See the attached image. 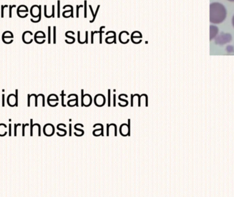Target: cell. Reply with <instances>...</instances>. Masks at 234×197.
<instances>
[{"label": "cell", "instance_id": "obj_8", "mask_svg": "<svg viewBox=\"0 0 234 197\" xmlns=\"http://www.w3.org/2000/svg\"><path fill=\"white\" fill-rule=\"evenodd\" d=\"M232 25H233V27L234 28V15H233V17H232Z\"/></svg>", "mask_w": 234, "mask_h": 197}, {"label": "cell", "instance_id": "obj_3", "mask_svg": "<svg viewBox=\"0 0 234 197\" xmlns=\"http://www.w3.org/2000/svg\"><path fill=\"white\" fill-rule=\"evenodd\" d=\"M219 29L216 27V25H210V41H212L214 38H215L216 36L219 34Z\"/></svg>", "mask_w": 234, "mask_h": 197}, {"label": "cell", "instance_id": "obj_9", "mask_svg": "<svg viewBox=\"0 0 234 197\" xmlns=\"http://www.w3.org/2000/svg\"><path fill=\"white\" fill-rule=\"evenodd\" d=\"M227 1L231 2H234V0H227Z\"/></svg>", "mask_w": 234, "mask_h": 197}, {"label": "cell", "instance_id": "obj_7", "mask_svg": "<svg viewBox=\"0 0 234 197\" xmlns=\"http://www.w3.org/2000/svg\"><path fill=\"white\" fill-rule=\"evenodd\" d=\"M49 42H50V27H49Z\"/></svg>", "mask_w": 234, "mask_h": 197}, {"label": "cell", "instance_id": "obj_4", "mask_svg": "<svg viewBox=\"0 0 234 197\" xmlns=\"http://www.w3.org/2000/svg\"><path fill=\"white\" fill-rule=\"evenodd\" d=\"M54 132V127L52 125H46L45 127V134L47 136L52 135V134Z\"/></svg>", "mask_w": 234, "mask_h": 197}, {"label": "cell", "instance_id": "obj_2", "mask_svg": "<svg viewBox=\"0 0 234 197\" xmlns=\"http://www.w3.org/2000/svg\"><path fill=\"white\" fill-rule=\"evenodd\" d=\"M232 41V36L229 34H221L218 36L215 39V42L217 45H225L227 42H229Z\"/></svg>", "mask_w": 234, "mask_h": 197}, {"label": "cell", "instance_id": "obj_5", "mask_svg": "<svg viewBox=\"0 0 234 197\" xmlns=\"http://www.w3.org/2000/svg\"><path fill=\"white\" fill-rule=\"evenodd\" d=\"M15 7H16L15 5L10 6H9V9H10V11H9V17L10 18L12 17V8H15Z\"/></svg>", "mask_w": 234, "mask_h": 197}, {"label": "cell", "instance_id": "obj_1", "mask_svg": "<svg viewBox=\"0 0 234 197\" xmlns=\"http://www.w3.org/2000/svg\"><path fill=\"white\" fill-rule=\"evenodd\" d=\"M227 10L219 2L212 3L210 6V21L213 24H220L225 20Z\"/></svg>", "mask_w": 234, "mask_h": 197}, {"label": "cell", "instance_id": "obj_6", "mask_svg": "<svg viewBox=\"0 0 234 197\" xmlns=\"http://www.w3.org/2000/svg\"><path fill=\"white\" fill-rule=\"evenodd\" d=\"M8 7V6H2V17H4V8Z\"/></svg>", "mask_w": 234, "mask_h": 197}]
</instances>
